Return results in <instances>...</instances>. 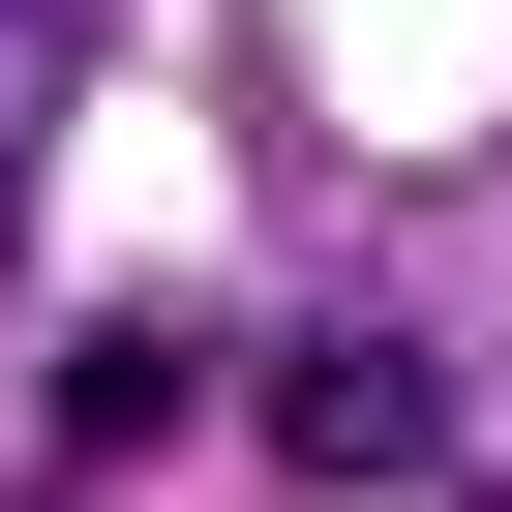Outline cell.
<instances>
[{
  "instance_id": "2",
  "label": "cell",
  "mask_w": 512,
  "mask_h": 512,
  "mask_svg": "<svg viewBox=\"0 0 512 512\" xmlns=\"http://www.w3.org/2000/svg\"><path fill=\"white\" fill-rule=\"evenodd\" d=\"M61 61H91V0H0V181H31V121H61Z\"/></svg>"
},
{
  "instance_id": "1",
  "label": "cell",
  "mask_w": 512,
  "mask_h": 512,
  "mask_svg": "<svg viewBox=\"0 0 512 512\" xmlns=\"http://www.w3.org/2000/svg\"><path fill=\"white\" fill-rule=\"evenodd\" d=\"M302 452H332V482H392V452H422V362H362V332H332V362H302Z\"/></svg>"
}]
</instances>
